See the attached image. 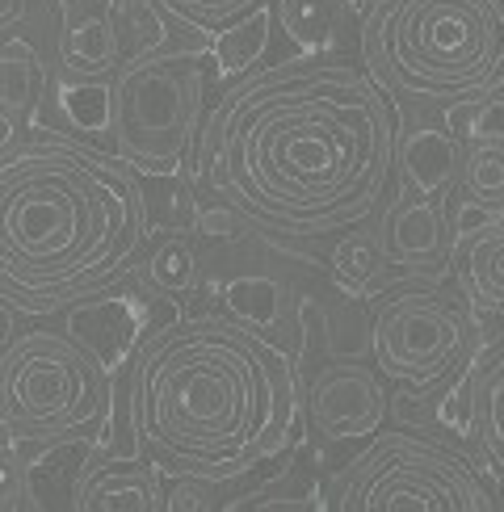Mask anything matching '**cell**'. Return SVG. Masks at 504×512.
Wrapping results in <instances>:
<instances>
[{"mask_svg":"<svg viewBox=\"0 0 504 512\" xmlns=\"http://www.w3.org/2000/svg\"><path fill=\"white\" fill-rule=\"evenodd\" d=\"M215 80L210 47H143L114 76L110 147L139 177L177 181L198 160L202 105Z\"/></svg>","mask_w":504,"mask_h":512,"instance_id":"6","label":"cell"},{"mask_svg":"<svg viewBox=\"0 0 504 512\" xmlns=\"http://www.w3.org/2000/svg\"><path fill=\"white\" fill-rule=\"evenodd\" d=\"M131 273L139 282L168 298V303H185L202 290V252L198 240L189 236L185 227H164L156 236H147V244L139 248Z\"/></svg>","mask_w":504,"mask_h":512,"instance_id":"18","label":"cell"},{"mask_svg":"<svg viewBox=\"0 0 504 512\" xmlns=\"http://www.w3.org/2000/svg\"><path fill=\"white\" fill-rule=\"evenodd\" d=\"M51 97V63L26 34H5L0 42V122H5V152L21 147L38 126L42 101Z\"/></svg>","mask_w":504,"mask_h":512,"instance_id":"15","label":"cell"},{"mask_svg":"<svg viewBox=\"0 0 504 512\" xmlns=\"http://www.w3.org/2000/svg\"><path fill=\"white\" fill-rule=\"evenodd\" d=\"M223 307H227V315H236L244 324L273 336V332H282L290 319V286L278 273L248 269V273H236L223 282Z\"/></svg>","mask_w":504,"mask_h":512,"instance_id":"22","label":"cell"},{"mask_svg":"<svg viewBox=\"0 0 504 512\" xmlns=\"http://www.w3.org/2000/svg\"><path fill=\"white\" fill-rule=\"evenodd\" d=\"M114 374L68 328L13 332L0 353V429L21 454L97 445L114 420Z\"/></svg>","mask_w":504,"mask_h":512,"instance_id":"5","label":"cell"},{"mask_svg":"<svg viewBox=\"0 0 504 512\" xmlns=\"http://www.w3.org/2000/svg\"><path fill=\"white\" fill-rule=\"evenodd\" d=\"M26 9H30V0H0V30L13 34L21 26V17H26Z\"/></svg>","mask_w":504,"mask_h":512,"instance_id":"25","label":"cell"},{"mask_svg":"<svg viewBox=\"0 0 504 512\" xmlns=\"http://www.w3.org/2000/svg\"><path fill=\"white\" fill-rule=\"evenodd\" d=\"M462 395H467V437L488 475L504 487V332L475 349L462 374Z\"/></svg>","mask_w":504,"mask_h":512,"instance_id":"14","label":"cell"},{"mask_svg":"<svg viewBox=\"0 0 504 512\" xmlns=\"http://www.w3.org/2000/svg\"><path fill=\"white\" fill-rule=\"evenodd\" d=\"M164 303L168 298L152 294L135 273H122L118 282H105L97 290L76 294L68 311H63V328H68L84 349H93L114 378H122L143 340L160 324H168V319H177V315H160V319L152 315Z\"/></svg>","mask_w":504,"mask_h":512,"instance_id":"9","label":"cell"},{"mask_svg":"<svg viewBox=\"0 0 504 512\" xmlns=\"http://www.w3.org/2000/svg\"><path fill=\"white\" fill-rule=\"evenodd\" d=\"M324 508L336 512H492L496 487L446 441L416 429H378L324 479Z\"/></svg>","mask_w":504,"mask_h":512,"instance_id":"7","label":"cell"},{"mask_svg":"<svg viewBox=\"0 0 504 512\" xmlns=\"http://www.w3.org/2000/svg\"><path fill=\"white\" fill-rule=\"evenodd\" d=\"M349 0H273V21L299 55H324L345 21Z\"/></svg>","mask_w":504,"mask_h":512,"instance_id":"23","label":"cell"},{"mask_svg":"<svg viewBox=\"0 0 504 512\" xmlns=\"http://www.w3.org/2000/svg\"><path fill=\"white\" fill-rule=\"evenodd\" d=\"M399 173V110L341 55H299L223 93L189 181L269 240H328L366 223Z\"/></svg>","mask_w":504,"mask_h":512,"instance_id":"1","label":"cell"},{"mask_svg":"<svg viewBox=\"0 0 504 512\" xmlns=\"http://www.w3.org/2000/svg\"><path fill=\"white\" fill-rule=\"evenodd\" d=\"M399 269L391 265V256L378 240V231H362V223L341 231L328 252V282L341 298L353 303H370V298H383L395 286Z\"/></svg>","mask_w":504,"mask_h":512,"instance_id":"19","label":"cell"},{"mask_svg":"<svg viewBox=\"0 0 504 512\" xmlns=\"http://www.w3.org/2000/svg\"><path fill=\"white\" fill-rule=\"evenodd\" d=\"M412 118H420L412 131L399 126V173H404V185L420 189V194L450 198L458 185L462 139L446 122H433L437 114H412Z\"/></svg>","mask_w":504,"mask_h":512,"instance_id":"17","label":"cell"},{"mask_svg":"<svg viewBox=\"0 0 504 512\" xmlns=\"http://www.w3.org/2000/svg\"><path fill=\"white\" fill-rule=\"evenodd\" d=\"M135 445L164 475L231 483L299 441L303 387L269 332L236 315H177L122 374Z\"/></svg>","mask_w":504,"mask_h":512,"instance_id":"2","label":"cell"},{"mask_svg":"<svg viewBox=\"0 0 504 512\" xmlns=\"http://www.w3.org/2000/svg\"><path fill=\"white\" fill-rule=\"evenodd\" d=\"M160 466L139 454H93L72 483L68 508L76 512H160L164 483Z\"/></svg>","mask_w":504,"mask_h":512,"instance_id":"13","label":"cell"},{"mask_svg":"<svg viewBox=\"0 0 504 512\" xmlns=\"http://www.w3.org/2000/svg\"><path fill=\"white\" fill-rule=\"evenodd\" d=\"M479 349V319L441 282H399L374 303L370 361L412 403L450 395Z\"/></svg>","mask_w":504,"mask_h":512,"instance_id":"8","label":"cell"},{"mask_svg":"<svg viewBox=\"0 0 504 512\" xmlns=\"http://www.w3.org/2000/svg\"><path fill=\"white\" fill-rule=\"evenodd\" d=\"M387 408V378L362 357H328L303 387V420L328 445L370 441L383 429Z\"/></svg>","mask_w":504,"mask_h":512,"instance_id":"10","label":"cell"},{"mask_svg":"<svg viewBox=\"0 0 504 512\" xmlns=\"http://www.w3.org/2000/svg\"><path fill=\"white\" fill-rule=\"evenodd\" d=\"M143 0H126L118 13H84L55 9L51 17V47L55 68L63 80H114L118 68L135 55L131 26Z\"/></svg>","mask_w":504,"mask_h":512,"instance_id":"12","label":"cell"},{"mask_svg":"<svg viewBox=\"0 0 504 512\" xmlns=\"http://www.w3.org/2000/svg\"><path fill=\"white\" fill-rule=\"evenodd\" d=\"M273 30H278V21H273V5L252 9L248 17L236 21V26L219 30L215 38H210V63H215V80L231 89V84H240L244 76L257 72L261 59L269 55Z\"/></svg>","mask_w":504,"mask_h":512,"instance_id":"21","label":"cell"},{"mask_svg":"<svg viewBox=\"0 0 504 512\" xmlns=\"http://www.w3.org/2000/svg\"><path fill=\"white\" fill-rule=\"evenodd\" d=\"M458 202L483 219L504 215V131L500 126H479V131H458Z\"/></svg>","mask_w":504,"mask_h":512,"instance_id":"20","label":"cell"},{"mask_svg":"<svg viewBox=\"0 0 504 512\" xmlns=\"http://www.w3.org/2000/svg\"><path fill=\"white\" fill-rule=\"evenodd\" d=\"M378 240H383L391 265L416 277V282H441L454 261L458 227L450 215V198L420 194V189L399 181L395 198L383 202V219H378Z\"/></svg>","mask_w":504,"mask_h":512,"instance_id":"11","label":"cell"},{"mask_svg":"<svg viewBox=\"0 0 504 512\" xmlns=\"http://www.w3.org/2000/svg\"><path fill=\"white\" fill-rule=\"evenodd\" d=\"M152 236L143 177L114 152L30 135L0 160V298L55 311L131 273Z\"/></svg>","mask_w":504,"mask_h":512,"instance_id":"3","label":"cell"},{"mask_svg":"<svg viewBox=\"0 0 504 512\" xmlns=\"http://www.w3.org/2000/svg\"><path fill=\"white\" fill-rule=\"evenodd\" d=\"M450 273L475 315L504 319V215L458 231Z\"/></svg>","mask_w":504,"mask_h":512,"instance_id":"16","label":"cell"},{"mask_svg":"<svg viewBox=\"0 0 504 512\" xmlns=\"http://www.w3.org/2000/svg\"><path fill=\"white\" fill-rule=\"evenodd\" d=\"M357 59L399 114L504 101V0H362Z\"/></svg>","mask_w":504,"mask_h":512,"instance_id":"4","label":"cell"},{"mask_svg":"<svg viewBox=\"0 0 504 512\" xmlns=\"http://www.w3.org/2000/svg\"><path fill=\"white\" fill-rule=\"evenodd\" d=\"M152 5L160 9V17L177 21L181 30L198 34V38H215L219 30L248 17L252 9H261L265 0H152Z\"/></svg>","mask_w":504,"mask_h":512,"instance_id":"24","label":"cell"}]
</instances>
